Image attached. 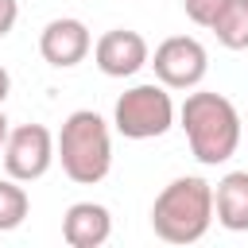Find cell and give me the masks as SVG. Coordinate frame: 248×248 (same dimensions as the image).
I'll list each match as a JSON object with an SVG mask.
<instances>
[{"label": "cell", "instance_id": "1", "mask_svg": "<svg viewBox=\"0 0 248 248\" xmlns=\"http://www.w3.org/2000/svg\"><path fill=\"white\" fill-rule=\"evenodd\" d=\"M182 132L190 140V155L205 167H217L240 147V112L221 93H190L178 108Z\"/></svg>", "mask_w": 248, "mask_h": 248}, {"label": "cell", "instance_id": "2", "mask_svg": "<svg viewBox=\"0 0 248 248\" xmlns=\"http://www.w3.org/2000/svg\"><path fill=\"white\" fill-rule=\"evenodd\" d=\"M213 225V186L198 174L174 178L151 205V229L167 244H194Z\"/></svg>", "mask_w": 248, "mask_h": 248}, {"label": "cell", "instance_id": "3", "mask_svg": "<svg viewBox=\"0 0 248 248\" xmlns=\"http://www.w3.org/2000/svg\"><path fill=\"white\" fill-rule=\"evenodd\" d=\"M58 159L70 182L78 186H93L108 174L112 167V140H108V124L93 112V108H78L62 120L58 132Z\"/></svg>", "mask_w": 248, "mask_h": 248}, {"label": "cell", "instance_id": "4", "mask_svg": "<svg viewBox=\"0 0 248 248\" xmlns=\"http://www.w3.org/2000/svg\"><path fill=\"white\" fill-rule=\"evenodd\" d=\"M112 124L124 140H155V136L170 132L174 101H170L167 85L147 81V85H132L128 93H120V101L112 108Z\"/></svg>", "mask_w": 248, "mask_h": 248}, {"label": "cell", "instance_id": "5", "mask_svg": "<svg viewBox=\"0 0 248 248\" xmlns=\"http://www.w3.org/2000/svg\"><path fill=\"white\" fill-rule=\"evenodd\" d=\"M58 147H54V136L43 128V124H19L8 132L4 140V170L8 178L16 182H35L50 170Z\"/></svg>", "mask_w": 248, "mask_h": 248}, {"label": "cell", "instance_id": "6", "mask_svg": "<svg viewBox=\"0 0 248 248\" xmlns=\"http://www.w3.org/2000/svg\"><path fill=\"white\" fill-rule=\"evenodd\" d=\"M151 66H155V78L167 89H194L205 78V70H209V54H205V46L198 39L170 35V39H163L155 46Z\"/></svg>", "mask_w": 248, "mask_h": 248}, {"label": "cell", "instance_id": "7", "mask_svg": "<svg viewBox=\"0 0 248 248\" xmlns=\"http://www.w3.org/2000/svg\"><path fill=\"white\" fill-rule=\"evenodd\" d=\"M93 58H97L101 74H108V78H132V74H140L151 62V50H147V39L140 31L116 27V31H105L97 39Z\"/></svg>", "mask_w": 248, "mask_h": 248}, {"label": "cell", "instance_id": "8", "mask_svg": "<svg viewBox=\"0 0 248 248\" xmlns=\"http://www.w3.org/2000/svg\"><path fill=\"white\" fill-rule=\"evenodd\" d=\"M89 46H93L89 27H85L81 19H74V16L50 19V23L43 27V35H39V54H43L50 66H58V70L78 66V62L89 54Z\"/></svg>", "mask_w": 248, "mask_h": 248}, {"label": "cell", "instance_id": "9", "mask_svg": "<svg viewBox=\"0 0 248 248\" xmlns=\"http://www.w3.org/2000/svg\"><path fill=\"white\" fill-rule=\"evenodd\" d=\"M112 236V217L101 202H74L62 217V240L70 248H101Z\"/></svg>", "mask_w": 248, "mask_h": 248}, {"label": "cell", "instance_id": "10", "mask_svg": "<svg viewBox=\"0 0 248 248\" xmlns=\"http://www.w3.org/2000/svg\"><path fill=\"white\" fill-rule=\"evenodd\" d=\"M213 213L229 232H248V170H229L217 182Z\"/></svg>", "mask_w": 248, "mask_h": 248}, {"label": "cell", "instance_id": "11", "mask_svg": "<svg viewBox=\"0 0 248 248\" xmlns=\"http://www.w3.org/2000/svg\"><path fill=\"white\" fill-rule=\"evenodd\" d=\"M209 31L217 35L221 46L244 50V46H248V0H229V8L217 16V23H213Z\"/></svg>", "mask_w": 248, "mask_h": 248}, {"label": "cell", "instance_id": "12", "mask_svg": "<svg viewBox=\"0 0 248 248\" xmlns=\"http://www.w3.org/2000/svg\"><path fill=\"white\" fill-rule=\"evenodd\" d=\"M27 209H31V198L27 190L16 182V178H0V232H12L27 221Z\"/></svg>", "mask_w": 248, "mask_h": 248}, {"label": "cell", "instance_id": "13", "mask_svg": "<svg viewBox=\"0 0 248 248\" xmlns=\"http://www.w3.org/2000/svg\"><path fill=\"white\" fill-rule=\"evenodd\" d=\"M182 8H186V16H190L198 27H213L217 16L229 8V0H182Z\"/></svg>", "mask_w": 248, "mask_h": 248}, {"label": "cell", "instance_id": "14", "mask_svg": "<svg viewBox=\"0 0 248 248\" xmlns=\"http://www.w3.org/2000/svg\"><path fill=\"white\" fill-rule=\"evenodd\" d=\"M16 19H19V4L16 0H0V39L16 27Z\"/></svg>", "mask_w": 248, "mask_h": 248}, {"label": "cell", "instance_id": "15", "mask_svg": "<svg viewBox=\"0 0 248 248\" xmlns=\"http://www.w3.org/2000/svg\"><path fill=\"white\" fill-rule=\"evenodd\" d=\"M8 93H12V78H8V70L0 66V105L8 101Z\"/></svg>", "mask_w": 248, "mask_h": 248}, {"label": "cell", "instance_id": "16", "mask_svg": "<svg viewBox=\"0 0 248 248\" xmlns=\"http://www.w3.org/2000/svg\"><path fill=\"white\" fill-rule=\"evenodd\" d=\"M4 140H8V120H4V112H0V151H4Z\"/></svg>", "mask_w": 248, "mask_h": 248}]
</instances>
